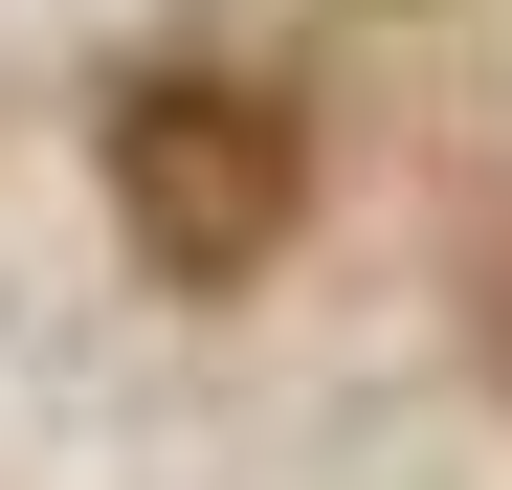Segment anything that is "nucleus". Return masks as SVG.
<instances>
[{
    "mask_svg": "<svg viewBox=\"0 0 512 490\" xmlns=\"http://www.w3.org/2000/svg\"><path fill=\"white\" fill-rule=\"evenodd\" d=\"M112 223L156 245V290H245L312 223V134L268 90H134L112 112Z\"/></svg>",
    "mask_w": 512,
    "mask_h": 490,
    "instance_id": "obj_1",
    "label": "nucleus"
}]
</instances>
